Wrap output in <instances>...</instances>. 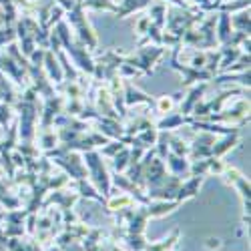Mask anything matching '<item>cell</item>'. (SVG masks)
I'll list each match as a JSON object with an SVG mask.
<instances>
[{
  "label": "cell",
  "instance_id": "1",
  "mask_svg": "<svg viewBox=\"0 0 251 251\" xmlns=\"http://www.w3.org/2000/svg\"><path fill=\"white\" fill-rule=\"evenodd\" d=\"M85 161H87V167L91 171V177H93V181L97 185V189L102 191V193H109L111 183H109V175H107V171H104V165H102L100 157L97 153H87Z\"/></svg>",
  "mask_w": 251,
  "mask_h": 251
},
{
  "label": "cell",
  "instance_id": "2",
  "mask_svg": "<svg viewBox=\"0 0 251 251\" xmlns=\"http://www.w3.org/2000/svg\"><path fill=\"white\" fill-rule=\"evenodd\" d=\"M153 0H121V4L115 8V16L117 18H125V16H129L133 14L135 10H141L145 6H151Z\"/></svg>",
  "mask_w": 251,
  "mask_h": 251
},
{
  "label": "cell",
  "instance_id": "3",
  "mask_svg": "<svg viewBox=\"0 0 251 251\" xmlns=\"http://www.w3.org/2000/svg\"><path fill=\"white\" fill-rule=\"evenodd\" d=\"M165 159H167V163H169V167L173 169V173L175 175H183V173H187L189 171V163H187L181 155H175V153H169V155H165Z\"/></svg>",
  "mask_w": 251,
  "mask_h": 251
},
{
  "label": "cell",
  "instance_id": "4",
  "mask_svg": "<svg viewBox=\"0 0 251 251\" xmlns=\"http://www.w3.org/2000/svg\"><path fill=\"white\" fill-rule=\"evenodd\" d=\"M235 143H237V133H229L221 143H213L215 147H211V155L213 157H221L223 153H227L229 149H231Z\"/></svg>",
  "mask_w": 251,
  "mask_h": 251
},
{
  "label": "cell",
  "instance_id": "5",
  "mask_svg": "<svg viewBox=\"0 0 251 251\" xmlns=\"http://www.w3.org/2000/svg\"><path fill=\"white\" fill-rule=\"evenodd\" d=\"M203 93H205V85H197V87L191 91V95L187 97V100L181 104V113H183V115H189V113L195 109V102L201 99Z\"/></svg>",
  "mask_w": 251,
  "mask_h": 251
},
{
  "label": "cell",
  "instance_id": "6",
  "mask_svg": "<svg viewBox=\"0 0 251 251\" xmlns=\"http://www.w3.org/2000/svg\"><path fill=\"white\" fill-rule=\"evenodd\" d=\"M185 121H187V119H185L181 113H167V117L157 125V127H159V129H177V127H181Z\"/></svg>",
  "mask_w": 251,
  "mask_h": 251
},
{
  "label": "cell",
  "instance_id": "7",
  "mask_svg": "<svg viewBox=\"0 0 251 251\" xmlns=\"http://www.w3.org/2000/svg\"><path fill=\"white\" fill-rule=\"evenodd\" d=\"M231 26H235V32H243L249 34V12H239V14H231Z\"/></svg>",
  "mask_w": 251,
  "mask_h": 251
},
{
  "label": "cell",
  "instance_id": "8",
  "mask_svg": "<svg viewBox=\"0 0 251 251\" xmlns=\"http://www.w3.org/2000/svg\"><path fill=\"white\" fill-rule=\"evenodd\" d=\"M45 65H47V71H49V78H54V82H60V80H62V71H60V67L56 65L52 52H47Z\"/></svg>",
  "mask_w": 251,
  "mask_h": 251
},
{
  "label": "cell",
  "instance_id": "9",
  "mask_svg": "<svg viewBox=\"0 0 251 251\" xmlns=\"http://www.w3.org/2000/svg\"><path fill=\"white\" fill-rule=\"evenodd\" d=\"M123 97H127L125 100H127L129 104H133V102H149V104H153V99H151V97L139 93V91H137V89H133L131 85H127V93H125Z\"/></svg>",
  "mask_w": 251,
  "mask_h": 251
},
{
  "label": "cell",
  "instance_id": "10",
  "mask_svg": "<svg viewBox=\"0 0 251 251\" xmlns=\"http://www.w3.org/2000/svg\"><path fill=\"white\" fill-rule=\"evenodd\" d=\"M179 237V231H173V235L169 237V239H165V241H161V243H157V245H149L147 247V251H169L173 245H175V239Z\"/></svg>",
  "mask_w": 251,
  "mask_h": 251
},
{
  "label": "cell",
  "instance_id": "11",
  "mask_svg": "<svg viewBox=\"0 0 251 251\" xmlns=\"http://www.w3.org/2000/svg\"><path fill=\"white\" fill-rule=\"evenodd\" d=\"M113 159H115V169L117 171H125V167L129 165V151L127 149H121L119 153L113 155Z\"/></svg>",
  "mask_w": 251,
  "mask_h": 251
},
{
  "label": "cell",
  "instance_id": "12",
  "mask_svg": "<svg viewBox=\"0 0 251 251\" xmlns=\"http://www.w3.org/2000/svg\"><path fill=\"white\" fill-rule=\"evenodd\" d=\"M173 107V99L171 97H167V99H161L159 100V113H169Z\"/></svg>",
  "mask_w": 251,
  "mask_h": 251
},
{
  "label": "cell",
  "instance_id": "13",
  "mask_svg": "<svg viewBox=\"0 0 251 251\" xmlns=\"http://www.w3.org/2000/svg\"><path fill=\"white\" fill-rule=\"evenodd\" d=\"M171 2H175V4L181 6V8H187V2H185V0H171Z\"/></svg>",
  "mask_w": 251,
  "mask_h": 251
},
{
  "label": "cell",
  "instance_id": "14",
  "mask_svg": "<svg viewBox=\"0 0 251 251\" xmlns=\"http://www.w3.org/2000/svg\"><path fill=\"white\" fill-rule=\"evenodd\" d=\"M4 219V213H0V221H2Z\"/></svg>",
  "mask_w": 251,
  "mask_h": 251
}]
</instances>
